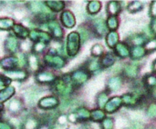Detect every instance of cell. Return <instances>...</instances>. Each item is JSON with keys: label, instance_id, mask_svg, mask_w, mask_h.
Here are the masks:
<instances>
[{"label": "cell", "instance_id": "obj_1", "mask_svg": "<svg viewBox=\"0 0 156 129\" xmlns=\"http://www.w3.org/2000/svg\"><path fill=\"white\" fill-rule=\"evenodd\" d=\"M80 37L78 33L73 32L68 36L67 39V52L70 56H74L80 49Z\"/></svg>", "mask_w": 156, "mask_h": 129}, {"label": "cell", "instance_id": "obj_2", "mask_svg": "<svg viewBox=\"0 0 156 129\" xmlns=\"http://www.w3.org/2000/svg\"><path fill=\"white\" fill-rule=\"evenodd\" d=\"M70 80L69 79H58L55 82L54 84V90L62 96L69 95L72 91L71 85L69 84Z\"/></svg>", "mask_w": 156, "mask_h": 129}, {"label": "cell", "instance_id": "obj_3", "mask_svg": "<svg viewBox=\"0 0 156 129\" xmlns=\"http://www.w3.org/2000/svg\"><path fill=\"white\" fill-rule=\"evenodd\" d=\"M45 63L52 67L56 68H61L65 66V59L59 56H55V55H47L44 58Z\"/></svg>", "mask_w": 156, "mask_h": 129}, {"label": "cell", "instance_id": "obj_4", "mask_svg": "<svg viewBox=\"0 0 156 129\" xmlns=\"http://www.w3.org/2000/svg\"><path fill=\"white\" fill-rule=\"evenodd\" d=\"M89 78V74L83 70H78L72 73L71 75V81L76 86H80L84 84Z\"/></svg>", "mask_w": 156, "mask_h": 129}, {"label": "cell", "instance_id": "obj_5", "mask_svg": "<svg viewBox=\"0 0 156 129\" xmlns=\"http://www.w3.org/2000/svg\"><path fill=\"white\" fill-rule=\"evenodd\" d=\"M58 105V100L54 97H44L38 103V107L43 109H52L56 107Z\"/></svg>", "mask_w": 156, "mask_h": 129}, {"label": "cell", "instance_id": "obj_6", "mask_svg": "<svg viewBox=\"0 0 156 129\" xmlns=\"http://www.w3.org/2000/svg\"><path fill=\"white\" fill-rule=\"evenodd\" d=\"M122 104V98L119 97H112V99H110L106 103L104 108H105L106 112H108V113H113V112H115V111H117L119 109V107H121Z\"/></svg>", "mask_w": 156, "mask_h": 129}, {"label": "cell", "instance_id": "obj_7", "mask_svg": "<svg viewBox=\"0 0 156 129\" xmlns=\"http://www.w3.org/2000/svg\"><path fill=\"white\" fill-rule=\"evenodd\" d=\"M29 37L31 40L36 41V42H43V43H47L50 40V36L45 32H41V31H37V30H32L29 33Z\"/></svg>", "mask_w": 156, "mask_h": 129}, {"label": "cell", "instance_id": "obj_8", "mask_svg": "<svg viewBox=\"0 0 156 129\" xmlns=\"http://www.w3.org/2000/svg\"><path fill=\"white\" fill-rule=\"evenodd\" d=\"M60 20L62 22V24L68 27V28H71L75 25L76 21H75V17L73 15V14L70 11H65L61 14L60 16Z\"/></svg>", "mask_w": 156, "mask_h": 129}, {"label": "cell", "instance_id": "obj_9", "mask_svg": "<svg viewBox=\"0 0 156 129\" xmlns=\"http://www.w3.org/2000/svg\"><path fill=\"white\" fill-rule=\"evenodd\" d=\"M5 76L13 80H24L27 77V74L22 70H10L5 73Z\"/></svg>", "mask_w": 156, "mask_h": 129}, {"label": "cell", "instance_id": "obj_10", "mask_svg": "<svg viewBox=\"0 0 156 129\" xmlns=\"http://www.w3.org/2000/svg\"><path fill=\"white\" fill-rule=\"evenodd\" d=\"M29 8L32 13L35 14H42V13H48V9L46 6H44V4L39 1H32L29 3Z\"/></svg>", "mask_w": 156, "mask_h": 129}, {"label": "cell", "instance_id": "obj_11", "mask_svg": "<svg viewBox=\"0 0 156 129\" xmlns=\"http://www.w3.org/2000/svg\"><path fill=\"white\" fill-rule=\"evenodd\" d=\"M49 29L51 31V34L54 37L56 38H62L63 36V30L60 27V25H58V22L56 21H50V23L48 24Z\"/></svg>", "mask_w": 156, "mask_h": 129}, {"label": "cell", "instance_id": "obj_12", "mask_svg": "<svg viewBox=\"0 0 156 129\" xmlns=\"http://www.w3.org/2000/svg\"><path fill=\"white\" fill-rule=\"evenodd\" d=\"M37 81L42 84H46V83H50L52 81H54V76L47 71H43V72H39L37 75Z\"/></svg>", "mask_w": 156, "mask_h": 129}, {"label": "cell", "instance_id": "obj_13", "mask_svg": "<svg viewBox=\"0 0 156 129\" xmlns=\"http://www.w3.org/2000/svg\"><path fill=\"white\" fill-rule=\"evenodd\" d=\"M115 51L117 53V55L120 56V57H127L130 56V49L128 47L127 45L123 44V43H119L116 45L115 46Z\"/></svg>", "mask_w": 156, "mask_h": 129}, {"label": "cell", "instance_id": "obj_14", "mask_svg": "<svg viewBox=\"0 0 156 129\" xmlns=\"http://www.w3.org/2000/svg\"><path fill=\"white\" fill-rule=\"evenodd\" d=\"M122 100L125 106L133 107V106H135L136 103L138 102V96L135 94H125L122 97Z\"/></svg>", "mask_w": 156, "mask_h": 129}, {"label": "cell", "instance_id": "obj_15", "mask_svg": "<svg viewBox=\"0 0 156 129\" xmlns=\"http://www.w3.org/2000/svg\"><path fill=\"white\" fill-rule=\"evenodd\" d=\"M122 7H121V3L118 1H111L108 4V7L107 10L109 12V14H111L112 16L118 15L121 11Z\"/></svg>", "mask_w": 156, "mask_h": 129}, {"label": "cell", "instance_id": "obj_16", "mask_svg": "<svg viewBox=\"0 0 156 129\" xmlns=\"http://www.w3.org/2000/svg\"><path fill=\"white\" fill-rule=\"evenodd\" d=\"M118 41H119V36L115 31H111L106 36V42L110 47L116 46V45L118 44Z\"/></svg>", "mask_w": 156, "mask_h": 129}, {"label": "cell", "instance_id": "obj_17", "mask_svg": "<svg viewBox=\"0 0 156 129\" xmlns=\"http://www.w3.org/2000/svg\"><path fill=\"white\" fill-rule=\"evenodd\" d=\"M15 94V88L13 87H7L0 91V102H5L9 99Z\"/></svg>", "mask_w": 156, "mask_h": 129}, {"label": "cell", "instance_id": "obj_18", "mask_svg": "<svg viewBox=\"0 0 156 129\" xmlns=\"http://www.w3.org/2000/svg\"><path fill=\"white\" fill-rule=\"evenodd\" d=\"M122 86V78L119 76L112 77L108 82V88L111 91H116L118 90Z\"/></svg>", "mask_w": 156, "mask_h": 129}, {"label": "cell", "instance_id": "obj_19", "mask_svg": "<svg viewBox=\"0 0 156 129\" xmlns=\"http://www.w3.org/2000/svg\"><path fill=\"white\" fill-rule=\"evenodd\" d=\"M94 27L99 36H103L106 33V24L102 19H96L94 21Z\"/></svg>", "mask_w": 156, "mask_h": 129}, {"label": "cell", "instance_id": "obj_20", "mask_svg": "<svg viewBox=\"0 0 156 129\" xmlns=\"http://www.w3.org/2000/svg\"><path fill=\"white\" fill-rule=\"evenodd\" d=\"M16 64H18V61H17V58L16 57H13V56H10V57H5L4 58L2 61H1V65L3 67L5 68H7V69H10V68H13L16 66Z\"/></svg>", "mask_w": 156, "mask_h": 129}, {"label": "cell", "instance_id": "obj_21", "mask_svg": "<svg viewBox=\"0 0 156 129\" xmlns=\"http://www.w3.org/2000/svg\"><path fill=\"white\" fill-rule=\"evenodd\" d=\"M130 54H131V56H132V57H133V59H138V58L143 57V56L146 54V50H145V48H144L143 46H137L133 47V49H132V51L130 52Z\"/></svg>", "mask_w": 156, "mask_h": 129}, {"label": "cell", "instance_id": "obj_22", "mask_svg": "<svg viewBox=\"0 0 156 129\" xmlns=\"http://www.w3.org/2000/svg\"><path fill=\"white\" fill-rule=\"evenodd\" d=\"M46 4L48 5V7L51 10H53L55 12L61 11L65 5V3L63 1H47Z\"/></svg>", "mask_w": 156, "mask_h": 129}, {"label": "cell", "instance_id": "obj_23", "mask_svg": "<svg viewBox=\"0 0 156 129\" xmlns=\"http://www.w3.org/2000/svg\"><path fill=\"white\" fill-rule=\"evenodd\" d=\"M13 29H14L15 34L18 37H20V38H23L24 39V38H26L28 36V32H27V28L25 26L21 25H15L13 26Z\"/></svg>", "mask_w": 156, "mask_h": 129}, {"label": "cell", "instance_id": "obj_24", "mask_svg": "<svg viewBox=\"0 0 156 129\" xmlns=\"http://www.w3.org/2000/svg\"><path fill=\"white\" fill-rule=\"evenodd\" d=\"M5 46L9 52H16L17 49V46H18V43H17V40L14 36H10L7 37Z\"/></svg>", "mask_w": 156, "mask_h": 129}, {"label": "cell", "instance_id": "obj_25", "mask_svg": "<svg viewBox=\"0 0 156 129\" xmlns=\"http://www.w3.org/2000/svg\"><path fill=\"white\" fill-rule=\"evenodd\" d=\"M124 75L129 78H134L138 75V67L132 65L126 66L124 68Z\"/></svg>", "mask_w": 156, "mask_h": 129}, {"label": "cell", "instance_id": "obj_26", "mask_svg": "<svg viewBox=\"0 0 156 129\" xmlns=\"http://www.w3.org/2000/svg\"><path fill=\"white\" fill-rule=\"evenodd\" d=\"M114 62H115V57H114V56L112 55V54H107V55H105V56L101 58V65L102 66H104V67H109V66H112V65L114 64Z\"/></svg>", "mask_w": 156, "mask_h": 129}, {"label": "cell", "instance_id": "obj_27", "mask_svg": "<svg viewBox=\"0 0 156 129\" xmlns=\"http://www.w3.org/2000/svg\"><path fill=\"white\" fill-rule=\"evenodd\" d=\"M101 7V4L99 1H90L88 4V12L91 15L97 14Z\"/></svg>", "mask_w": 156, "mask_h": 129}, {"label": "cell", "instance_id": "obj_28", "mask_svg": "<svg viewBox=\"0 0 156 129\" xmlns=\"http://www.w3.org/2000/svg\"><path fill=\"white\" fill-rule=\"evenodd\" d=\"M76 116H77V118H78V121L80 120H87L90 117V113L89 110H87L86 108H80L76 111Z\"/></svg>", "mask_w": 156, "mask_h": 129}, {"label": "cell", "instance_id": "obj_29", "mask_svg": "<svg viewBox=\"0 0 156 129\" xmlns=\"http://www.w3.org/2000/svg\"><path fill=\"white\" fill-rule=\"evenodd\" d=\"M14 26V21L7 17L0 18V30H8Z\"/></svg>", "mask_w": 156, "mask_h": 129}, {"label": "cell", "instance_id": "obj_30", "mask_svg": "<svg viewBox=\"0 0 156 129\" xmlns=\"http://www.w3.org/2000/svg\"><path fill=\"white\" fill-rule=\"evenodd\" d=\"M27 61H28V64H29V67L31 70L33 71H36L38 67H39V63H38V59H37V56L34 54H31L29 55L28 58H27Z\"/></svg>", "mask_w": 156, "mask_h": 129}, {"label": "cell", "instance_id": "obj_31", "mask_svg": "<svg viewBox=\"0 0 156 129\" xmlns=\"http://www.w3.org/2000/svg\"><path fill=\"white\" fill-rule=\"evenodd\" d=\"M105 117V114L103 111H101V109H96V110H93L91 113H90V117L93 121L95 122H99L101 120H102Z\"/></svg>", "mask_w": 156, "mask_h": 129}, {"label": "cell", "instance_id": "obj_32", "mask_svg": "<svg viewBox=\"0 0 156 129\" xmlns=\"http://www.w3.org/2000/svg\"><path fill=\"white\" fill-rule=\"evenodd\" d=\"M24 127H25V129H37L38 121L34 117H30L25 122Z\"/></svg>", "mask_w": 156, "mask_h": 129}, {"label": "cell", "instance_id": "obj_33", "mask_svg": "<svg viewBox=\"0 0 156 129\" xmlns=\"http://www.w3.org/2000/svg\"><path fill=\"white\" fill-rule=\"evenodd\" d=\"M143 4L140 1H133L128 5V10L131 13H135L143 9Z\"/></svg>", "mask_w": 156, "mask_h": 129}, {"label": "cell", "instance_id": "obj_34", "mask_svg": "<svg viewBox=\"0 0 156 129\" xmlns=\"http://www.w3.org/2000/svg\"><path fill=\"white\" fill-rule=\"evenodd\" d=\"M21 102L18 99H13L9 104V110L13 113H17L21 110Z\"/></svg>", "mask_w": 156, "mask_h": 129}, {"label": "cell", "instance_id": "obj_35", "mask_svg": "<svg viewBox=\"0 0 156 129\" xmlns=\"http://www.w3.org/2000/svg\"><path fill=\"white\" fill-rule=\"evenodd\" d=\"M107 25H108V27L111 29V30H115L117 27H118V25H119V23H118V19L115 17V16H110L109 18H108V20H107Z\"/></svg>", "mask_w": 156, "mask_h": 129}, {"label": "cell", "instance_id": "obj_36", "mask_svg": "<svg viewBox=\"0 0 156 129\" xmlns=\"http://www.w3.org/2000/svg\"><path fill=\"white\" fill-rule=\"evenodd\" d=\"M144 83L147 87H149L150 89H153L156 87V77L154 76H148L145 77Z\"/></svg>", "mask_w": 156, "mask_h": 129}, {"label": "cell", "instance_id": "obj_37", "mask_svg": "<svg viewBox=\"0 0 156 129\" xmlns=\"http://www.w3.org/2000/svg\"><path fill=\"white\" fill-rule=\"evenodd\" d=\"M102 53H103V47H102V46L97 44V45H95V46H92V48H91V54H92V56H100L102 55Z\"/></svg>", "mask_w": 156, "mask_h": 129}, {"label": "cell", "instance_id": "obj_38", "mask_svg": "<svg viewBox=\"0 0 156 129\" xmlns=\"http://www.w3.org/2000/svg\"><path fill=\"white\" fill-rule=\"evenodd\" d=\"M107 102H108V97L105 93H102L98 97V105L101 108H103Z\"/></svg>", "mask_w": 156, "mask_h": 129}, {"label": "cell", "instance_id": "obj_39", "mask_svg": "<svg viewBox=\"0 0 156 129\" xmlns=\"http://www.w3.org/2000/svg\"><path fill=\"white\" fill-rule=\"evenodd\" d=\"M99 67H100V64H99V62H98L96 59H93V60L90 61V63H89V65H88V69H89L90 71H91V72L98 70Z\"/></svg>", "mask_w": 156, "mask_h": 129}, {"label": "cell", "instance_id": "obj_40", "mask_svg": "<svg viewBox=\"0 0 156 129\" xmlns=\"http://www.w3.org/2000/svg\"><path fill=\"white\" fill-rule=\"evenodd\" d=\"M79 32H80V37L81 38L82 42L87 41V39H88L89 36H89L88 30H87L86 28H84V27H80V28H79Z\"/></svg>", "mask_w": 156, "mask_h": 129}, {"label": "cell", "instance_id": "obj_41", "mask_svg": "<svg viewBox=\"0 0 156 129\" xmlns=\"http://www.w3.org/2000/svg\"><path fill=\"white\" fill-rule=\"evenodd\" d=\"M46 47V44L43 43V42H37L34 46H33V49L36 53H41Z\"/></svg>", "mask_w": 156, "mask_h": 129}, {"label": "cell", "instance_id": "obj_42", "mask_svg": "<svg viewBox=\"0 0 156 129\" xmlns=\"http://www.w3.org/2000/svg\"><path fill=\"white\" fill-rule=\"evenodd\" d=\"M102 127L103 129H112L113 128V119L106 118L102 121Z\"/></svg>", "mask_w": 156, "mask_h": 129}, {"label": "cell", "instance_id": "obj_43", "mask_svg": "<svg viewBox=\"0 0 156 129\" xmlns=\"http://www.w3.org/2000/svg\"><path fill=\"white\" fill-rule=\"evenodd\" d=\"M131 41L132 43L133 44H136V45H141L143 44L144 42V37L140 35H135V36H133L132 38H131Z\"/></svg>", "mask_w": 156, "mask_h": 129}, {"label": "cell", "instance_id": "obj_44", "mask_svg": "<svg viewBox=\"0 0 156 129\" xmlns=\"http://www.w3.org/2000/svg\"><path fill=\"white\" fill-rule=\"evenodd\" d=\"M145 48L149 51H154L156 50V39H153L145 44Z\"/></svg>", "mask_w": 156, "mask_h": 129}, {"label": "cell", "instance_id": "obj_45", "mask_svg": "<svg viewBox=\"0 0 156 129\" xmlns=\"http://www.w3.org/2000/svg\"><path fill=\"white\" fill-rule=\"evenodd\" d=\"M147 114L151 117H156V104H152L147 110Z\"/></svg>", "mask_w": 156, "mask_h": 129}, {"label": "cell", "instance_id": "obj_46", "mask_svg": "<svg viewBox=\"0 0 156 129\" xmlns=\"http://www.w3.org/2000/svg\"><path fill=\"white\" fill-rule=\"evenodd\" d=\"M17 61H18V64H19L21 66H26V64H27V58L25 57V55H23V54H20V55L18 56Z\"/></svg>", "mask_w": 156, "mask_h": 129}, {"label": "cell", "instance_id": "obj_47", "mask_svg": "<svg viewBox=\"0 0 156 129\" xmlns=\"http://www.w3.org/2000/svg\"><path fill=\"white\" fill-rule=\"evenodd\" d=\"M150 15L154 17H156V1H153L150 6Z\"/></svg>", "mask_w": 156, "mask_h": 129}, {"label": "cell", "instance_id": "obj_48", "mask_svg": "<svg viewBox=\"0 0 156 129\" xmlns=\"http://www.w3.org/2000/svg\"><path fill=\"white\" fill-rule=\"evenodd\" d=\"M150 28H151L152 32H153L154 35H156V17H154V18L152 20L151 25H150Z\"/></svg>", "mask_w": 156, "mask_h": 129}, {"label": "cell", "instance_id": "obj_49", "mask_svg": "<svg viewBox=\"0 0 156 129\" xmlns=\"http://www.w3.org/2000/svg\"><path fill=\"white\" fill-rule=\"evenodd\" d=\"M68 119H69V121H70L71 123H76V122H78V118H77V116H76L75 113L70 114V115L68 117Z\"/></svg>", "mask_w": 156, "mask_h": 129}, {"label": "cell", "instance_id": "obj_50", "mask_svg": "<svg viewBox=\"0 0 156 129\" xmlns=\"http://www.w3.org/2000/svg\"><path fill=\"white\" fill-rule=\"evenodd\" d=\"M7 85V81L5 80L2 76H0V89H4Z\"/></svg>", "mask_w": 156, "mask_h": 129}, {"label": "cell", "instance_id": "obj_51", "mask_svg": "<svg viewBox=\"0 0 156 129\" xmlns=\"http://www.w3.org/2000/svg\"><path fill=\"white\" fill-rule=\"evenodd\" d=\"M0 129H14L7 123H0Z\"/></svg>", "mask_w": 156, "mask_h": 129}, {"label": "cell", "instance_id": "obj_52", "mask_svg": "<svg viewBox=\"0 0 156 129\" xmlns=\"http://www.w3.org/2000/svg\"><path fill=\"white\" fill-rule=\"evenodd\" d=\"M66 120H67V118H66L65 116H60V117H58V123H59L60 126L64 125V124L66 123Z\"/></svg>", "mask_w": 156, "mask_h": 129}, {"label": "cell", "instance_id": "obj_53", "mask_svg": "<svg viewBox=\"0 0 156 129\" xmlns=\"http://www.w3.org/2000/svg\"><path fill=\"white\" fill-rule=\"evenodd\" d=\"M15 16L16 17V18H22L23 16H24V15H23V12L21 11V10H16V11H15Z\"/></svg>", "mask_w": 156, "mask_h": 129}, {"label": "cell", "instance_id": "obj_54", "mask_svg": "<svg viewBox=\"0 0 156 129\" xmlns=\"http://www.w3.org/2000/svg\"><path fill=\"white\" fill-rule=\"evenodd\" d=\"M154 70L156 72V61L154 63Z\"/></svg>", "mask_w": 156, "mask_h": 129}]
</instances>
